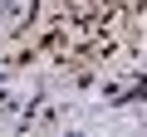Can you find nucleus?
Here are the masks:
<instances>
[{
	"mask_svg": "<svg viewBox=\"0 0 147 137\" xmlns=\"http://www.w3.org/2000/svg\"><path fill=\"white\" fill-rule=\"evenodd\" d=\"M118 39V0H39L30 44L59 64H93Z\"/></svg>",
	"mask_w": 147,
	"mask_h": 137,
	"instance_id": "obj_1",
	"label": "nucleus"
}]
</instances>
